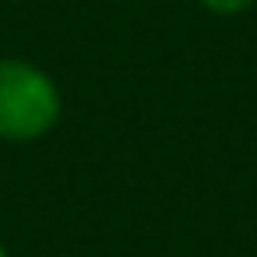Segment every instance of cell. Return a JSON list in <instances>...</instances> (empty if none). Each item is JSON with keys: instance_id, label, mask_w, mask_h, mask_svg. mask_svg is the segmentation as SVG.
Segmentation results:
<instances>
[{"instance_id": "1", "label": "cell", "mask_w": 257, "mask_h": 257, "mask_svg": "<svg viewBox=\"0 0 257 257\" xmlns=\"http://www.w3.org/2000/svg\"><path fill=\"white\" fill-rule=\"evenodd\" d=\"M60 88L39 64L0 57V141H39L60 123Z\"/></svg>"}, {"instance_id": "2", "label": "cell", "mask_w": 257, "mask_h": 257, "mask_svg": "<svg viewBox=\"0 0 257 257\" xmlns=\"http://www.w3.org/2000/svg\"><path fill=\"white\" fill-rule=\"evenodd\" d=\"M197 4L204 11H211V15H243V11H250L257 4V0H197Z\"/></svg>"}, {"instance_id": "3", "label": "cell", "mask_w": 257, "mask_h": 257, "mask_svg": "<svg viewBox=\"0 0 257 257\" xmlns=\"http://www.w3.org/2000/svg\"><path fill=\"white\" fill-rule=\"evenodd\" d=\"M0 257H11V253H8V246H4V243H0Z\"/></svg>"}]
</instances>
